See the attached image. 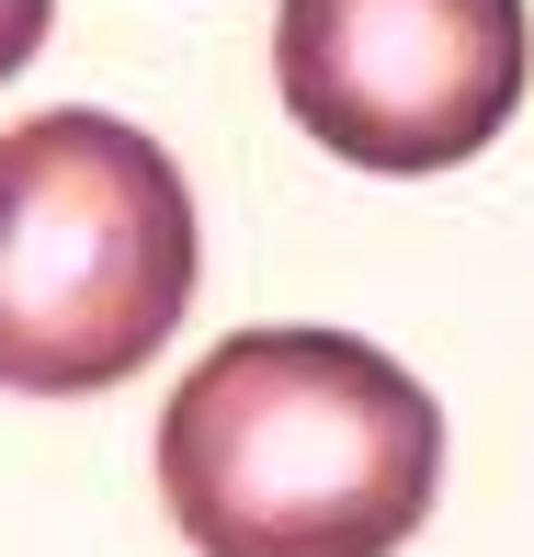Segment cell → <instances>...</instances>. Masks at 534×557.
<instances>
[{
	"mask_svg": "<svg viewBox=\"0 0 534 557\" xmlns=\"http://www.w3.org/2000/svg\"><path fill=\"white\" fill-rule=\"evenodd\" d=\"M523 0H285L273 81L285 114L352 171H455L523 103Z\"/></svg>",
	"mask_w": 534,
	"mask_h": 557,
	"instance_id": "obj_3",
	"label": "cell"
},
{
	"mask_svg": "<svg viewBox=\"0 0 534 557\" xmlns=\"http://www.w3.org/2000/svg\"><path fill=\"white\" fill-rule=\"evenodd\" d=\"M46 23H58V0H0V81H23V58L46 46Z\"/></svg>",
	"mask_w": 534,
	"mask_h": 557,
	"instance_id": "obj_4",
	"label": "cell"
},
{
	"mask_svg": "<svg viewBox=\"0 0 534 557\" xmlns=\"http://www.w3.org/2000/svg\"><path fill=\"white\" fill-rule=\"evenodd\" d=\"M444 490V410L352 331H227L160 410L194 557H398Z\"/></svg>",
	"mask_w": 534,
	"mask_h": 557,
	"instance_id": "obj_1",
	"label": "cell"
},
{
	"mask_svg": "<svg viewBox=\"0 0 534 557\" xmlns=\"http://www.w3.org/2000/svg\"><path fill=\"white\" fill-rule=\"evenodd\" d=\"M194 308V194L125 114L0 125V387L80 398L160 364Z\"/></svg>",
	"mask_w": 534,
	"mask_h": 557,
	"instance_id": "obj_2",
	"label": "cell"
}]
</instances>
